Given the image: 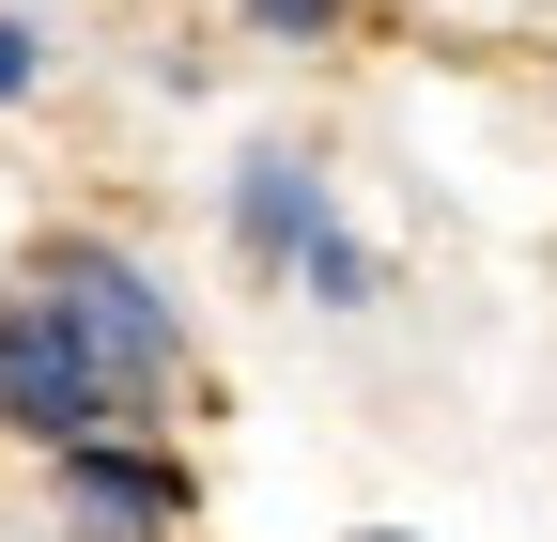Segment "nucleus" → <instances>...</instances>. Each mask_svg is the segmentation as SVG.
Here are the masks:
<instances>
[{"label": "nucleus", "mask_w": 557, "mask_h": 542, "mask_svg": "<svg viewBox=\"0 0 557 542\" xmlns=\"http://www.w3.org/2000/svg\"><path fill=\"white\" fill-rule=\"evenodd\" d=\"M32 295H47V310L94 342V372L124 387V419H139V403L186 372V310L156 295V263H139V248H109V233H62V248L32 263Z\"/></svg>", "instance_id": "1"}, {"label": "nucleus", "mask_w": 557, "mask_h": 542, "mask_svg": "<svg viewBox=\"0 0 557 542\" xmlns=\"http://www.w3.org/2000/svg\"><path fill=\"white\" fill-rule=\"evenodd\" d=\"M372 542H387V527H372Z\"/></svg>", "instance_id": "8"}, {"label": "nucleus", "mask_w": 557, "mask_h": 542, "mask_svg": "<svg viewBox=\"0 0 557 542\" xmlns=\"http://www.w3.org/2000/svg\"><path fill=\"white\" fill-rule=\"evenodd\" d=\"M0 434H32V449H78V434H124V387L94 372V342L62 325L32 280L0 295Z\"/></svg>", "instance_id": "2"}, {"label": "nucleus", "mask_w": 557, "mask_h": 542, "mask_svg": "<svg viewBox=\"0 0 557 542\" xmlns=\"http://www.w3.org/2000/svg\"><path fill=\"white\" fill-rule=\"evenodd\" d=\"M32 62H47V47H32V16H16V0H0V109L32 94Z\"/></svg>", "instance_id": "7"}, {"label": "nucleus", "mask_w": 557, "mask_h": 542, "mask_svg": "<svg viewBox=\"0 0 557 542\" xmlns=\"http://www.w3.org/2000/svg\"><path fill=\"white\" fill-rule=\"evenodd\" d=\"M248 32H278V47H325V32H341V0H248Z\"/></svg>", "instance_id": "6"}, {"label": "nucleus", "mask_w": 557, "mask_h": 542, "mask_svg": "<svg viewBox=\"0 0 557 542\" xmlns=\"http://www.w3.org/2000/svg\"><path fill=\"white\" fill-rule=\"evenodd\" d=\"M62 512H78V527H109V542H139V527H186V465L124 449V434H78V449H62Z\"/></svg>", "instance_id": "3"}, {"label": "nucleus", "mask_w": 557, "mask_h": 542, "mask_svg": "<svg viewBox=\"0 0 557 542\" xmlns=\"http://www.w3.org/2000/svg\"><path fill=\"white\" fill-rule=\"evenodd\" d=\"M310 233H325V171H310V156H278V140L233 156V248H248V263H295Z\"/></svg>", "instance_id": "4"}, {"label": "nucleus", "mask_w": 557, "mask_h": 542, "mask_svg": "<svg viewBox=\"0 0 557 542\" xmlns=\"http://www.w3.org/2000/svg\"><path fill=\"white\" fill-rule=\"evenodd\" d=\"M295 280H310L325 310H372V248H357V233H341V218H325V233L295 248Z\"/></svg>", "instance_id": "5"}]
</instances>
